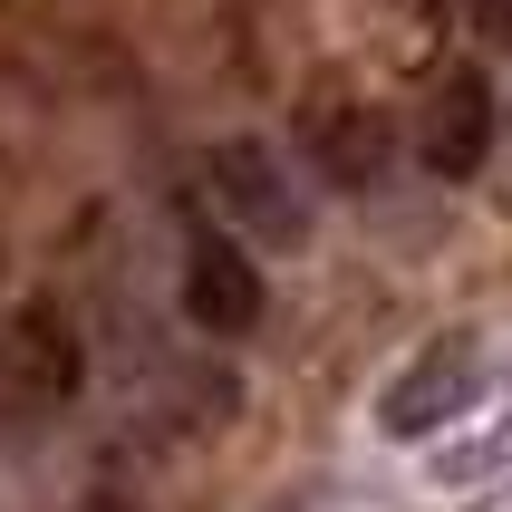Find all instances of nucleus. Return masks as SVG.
<instances>
[{"label": "nucleus", "instance_id": "obj_3", "mask_svg": "<svg viewBox=\"0 0 512 512\" xmlns=\"http://www.w3.org/2000/svg\"><path fill=\"white\" fill-rule=\"evenodd\" d=\"M416 155H426V174H445V184L484 174V155H493V87H484V68H455V78L426 97Z\"/></svg>", "mask_w": 512, "mask_h": 512}, {"label": "nucleus", "instance_id": "obj_6", "mask_svg": "<svg viewBox=\"0 0 512 512\" xmlns=\"http://www.w3.org/2000/svg\"><path fill=\"white\" fill-rule=\"evenodd\" d=\"M78 339L58 329V310H20V329H10V397L29 406H58V397H78Z\"/></svg>", "mask_w": 512, "mask_h": 512}, {"label": "nucleus", "instance_id": "obj_7", "mask_svg": "<svg viewBox=\"0 0 512 512\" xmlns=\"http://www.w3.org/2000/svg\"><path fill=\"white\" fill-rule=\"evenodd\" d=\"M464 20L484 29V39H512V0H464Z\"/></svg>", "mask_w": 512, "mask_h": 512}, {"label": "nucleus", "instance_id": "obj_1", "mask_svg": "<svg viewBox=\"0 0 512 512\" xmlns=\"http://www.w3.org/2000/svg\"><path fill=\"white\" fill-rule=\"evenodd\" d=\"M203 184H213V213H223L242 242H271V252H290V242L310 232V203H300V184H290L281 155H271V145H252V136L213 145Z\"/></svg>", "mask_w": 512, "mask_h": 512}, {"label": "nucleus", "instance_id": "obj_4", "mask_svg": "<svg viewBox=\"0 0 512 512\" xmlns=\"http://www.w3.org/2000/svg\"><path fill=\"white\" fill-rule=\"evenodd\" d=\"M184 310L213 339H242L261 319V271H252V242L242 232H194V252H184Z\"/></svg>", "mask_w": 512, "mask_h": 512}, {"label": "nucleus", "instance_id": "obj_5", "mask_svg": "<svg viewBox=\"0 0 512 512\" xmlns=\"http://www.w3.org/2000/svg\"><path fill=\"white\" fill-rule=\"evenodd\" d=\"M310 165L329 174L339 194H368V184H387V165H397V136H387L377 107H319L310 116Z\"/></svg>", "mask_w": 512, "mask_h": 512}, {"label": "nucleus", "instance_id": "obj_2", "mask_svg": "<svg viewBox=\"0 0 512 512\" xmlns=\"http://www.w3.org/2000/svg\"><path fill=\"white\" fill-rule=\"evenodd\" d=\"M474 397H484V368H474V348H464V339H445V348H426V358H416V368H406L397 387L377 397V426L416 445V435L455 426Z\"/></svg>", "mask_w": 512, "mask_h": 512}]
</instances>
